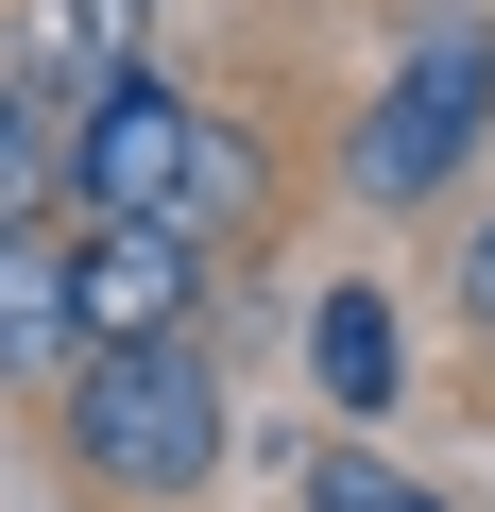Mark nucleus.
Wrapping results in <instances>:
<instances>
[{"instance_id":"1","label":"nucleus","mask_w":495,"mask_h":512,"mask_svg":"<svg viewBox=\"0 0 495 512\" xmlns=\"http://www.w3.org/2000/svg\"><path fill=\"white\" fill-rule=\"evenodd\" d=\"M69 461L103 495H188L222 461V359L205 342H137V359H69Z\"/></svg>"},{"instance_id":"2","label":"nucleus","mask_w":495,"mask_h":512,"mask_svg":"<svg viewBox=\"0 0 495 512\" xmlns=\"http://www.w3.org/2000/svg\"><path fill=\"white\" fill-rule=\"evenodd\" d=\"M478 137H495V18H427L393 52V86L359 103V188L376 205H427Z\"/></svg>"},{"instance_id":"3","label":"nucleus","mask_w":495,"mask_h":512,"mask_svg":"<svg viewBox=\"0 0 495 512\" xmlns=\"http://www.w3.org/2000/svg\"><path fill=\"white\" fill-rule=\"evenodd\" d=\"M188 137H205V103H171L154 69H120V86L86 103V137H69V205H86V222H171Z\"/></svg>"},{"instance_id":"4","label":"nucleus","mask_w":495,"mask_h":512,"mask_svg":"<svg viewBox=\"0 0 495 512\" xmlns=\"http://www.w3.org/2000/svg\"><path fill=\"white\" fill-rule=\"evenodd\" d=\"M86 239V359H137V342H188L205 308V256L171 222H69Z\"/></svg>"},{"instance_id":"5","label":"nucleus","mask_w":495,"mask_h":512,"mask_svg":"<svg viewBox=\"0 0 495 512\" xmlns=\"http://www.w3.org/2000/svg\"><path fill=\"white\" fill-rule=\"evenodd\" d=\"M69 359H86V239L0 222V376H69Z\"/></svg>"},{"instance_id":"6","label":"nucleus","mask_w":495,"mask_h":512,"mask_svg":"<svg viewBox=\"0 0 495 512\" xmlns=\"http://www.w3.org/2000/svg\"><path fill=\"white\" fill-rule=\"evenodd\" d=\"M86 103H103V86H69V69H0V222H52Z\"/></svg>"},{"instance_id":"7","label":"nucleus","mask_w":495,"mask_h":512,"mask_svg":"<svg viewBox=\"0 0 495 512\" xmlns=\"http://www.w3.org/2000/svg\"><path fill=\"white\" fill-rule=\"evenodd\" d=\"M308 359H325V393H342V410H393V291H325Z\"/></svg>"},{"instance_id":"8","label":"nucleus","mask_w":495,"mask_h":512,"mask_svg":"<svg viewBox=\"0 0 495 512\" xmlns=\"http://www.w3.org/2000/svg\"><path fill=\"white\" fill-rule=\"evenodd\" d=\"M222 222H257V137H239V120H205V137H188V188H171V239H188V256H205Z\"/></svg>"},{"instance_id":"9","label":"nucleus","mask_w":495,"mask_h":512,"mask_svg":"<svg viewBox=\"0 0 495 512\" xmlns=\"http://www.w3.org/2000/svg\"><path fill=\"white\" fill-rule=\"evenodd\" d=\"M35 18H52L69 86H120V69H137V35H154V0H35Z\"/></svg>"},{"instance_id":"10","label":"nucleus","mask_w":495,"mask_h":512,"mask_svg":"<svg viewBox=\"0 0 495 512\" xmlns=\"http://www.w3.org/2000/svg\"><path fill=\"white\" fill-rule=\"evenodd\" d=\"M308 512H444V495H427V478H393L376 444H325V461H308Z\"/></svg>"},{"instance_id":"11","label":"nucleus","mask_w":495,"mask_h":512,"mask_svg":"<svg viewBox=\"0 0 495 512\" xmlns=\"http://www.w3.org/2000/svg\"><path fill=\"white\" fill-rule=\"evenodd\" d=\"M461 325H478V342H495V222H478V239H461Z\"/></svg>"}]
</instances>
